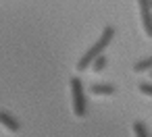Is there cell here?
I'll use <instances>...</instances> for the list:
<instances>
[{
    "mask_svg": "<svg viewBox=\"0 0 152 137\" xmlns=\"http://www.w3.org/2000/svg\"><path fill=\"white\" fill-rule=\"evenodd\" d=\"M137 9H140L144 33L148 38H152V7H150V0H137Z\"/></svg>",
    "mask_w": 152,
    "mask_h": 137,
    "instance_id": "obj_3",
    "label": "cell"
},
{
    "mask_svg": "<svg viewBox=\"0 0 152 137\" xmlns=\"http://www.w3.org/2000/svg\"><path fill=\"white\" fill-rule=\"evenodd\" d=\"M113 38H115V29L113 27H104L102 29V33H100V38H98V42L79 58V62H77V71H86V69H90L92 65H94V60L96 58H100L102 56V52H104V48L113 42Z\"/></svg>",
    "mask_w": 152,
    "mask_h": 137,
    "instance_id": "obj_1",
    "label": "cell"
},
{
    "mask_svg": "<svg viewBox=\"0 0 152 137\" xmlns=\"http://www.w3.org/2000/svg\"><path fill=\"white\" fill-rule=\"evenodd\" d=\"M131 131H133V137H150V133H148V129L142 120H135L131 125Z\"/></svg>",
    "mask_w": 152,
    "mask_h": 137,
    "instance_id": "obj_6",
    "label": "cell"
},
{
    "mask_svg": "<svg viewBox=\"0 0 152 137\" xmlns=\"http://www.w3.org/2000/svg\"><path fill=\"white\" fill-rule=\"evenodd\" d=\"M90 94L92 96H113L115 85H110V83H94V85H90Z\"/></svg>",
    "mask_w": 152,
    "mask_h": 137,
    "instance_id": "obj_4",
    "label": "cell"
},
{
    "mask_svg": "<svg viewBox=\"0 0 152 137\" xmlns=\"http://www.w3.org/2000/svg\"><path fill=\"white\" fill-rule=\"evenodd\" d=\"M148 69H152V56H148V58H144V60L133 65V73H144Z\"/></svg>",
    "mask_w": 152,
    "mask_h": 137,
    "instance_id": "obj_7",
    "label": "cell"
},
{
    "mask_svg": "<svg viewBox=\"0 0 152 137\" xmlns=\"http://www.w3.org/2000/svg\"><path fill=\"white\" fill-rule=\"evenodd\" d=\"M150 7H152V0H150Z\"/></svg>",
    "mask_w": 152,
    "mask_h": 137,
    "instance_id": "obj_10",
    "label": "cell"
},
{
    "mask_svg": "<svg viewBox=\"0 0 152 137\" xmlns=\"http://www.w3.org/2000/svg\"><path fill=\"white\" fill-rule=\"evenodd\" d=\"M104 67H106V56L102 54L100 58H96V60H94V65H92V71H94V73H100V71H104Z\"/></svg>",
    "mask_w": 152,
    "mask_h": 137,
    "instance_id": "obj_8",
    "label": "cell"
},
{
    "mask_svg": "<svg viewBox=\"0 0 152 137\" xmlns=\"http://www.w3.org/2000/svg\"><path fill=\"white\" fill-rule=\"evenodd\" d=\"M69 89H71V106H73V114L77 118H83L88 112V102H86V94H83V83L73 77L69 81Z\"/></svg>",
    "mask_w": 152,
    "mask_h": 137,
    "instance_id": "obj_2",
    "label": "cell"
},
{
    "mask_svg": "<svg viewBox=\"0 0 152 137\" xmlns=\"http://www.w3.org/2000/svg\"><path fill=\"white\" fill-rule=\"evenodd\" d=\"M0 123L4 125V129H9V131H13V133H17L19 129H21V125H19V120L17 118H13L9 112H0Z\"/></svg>",
    "mask_w": 152,
    "mask_h": 137,
    "instance_id": "obj_5",
    "label": "cell"
},
{
    "mask_svg": "<svg viewBox=\"0 0 152 137\" xmlns=\"http://www.w3.org/2000/svg\"><path fill=\"white\" fill-rule=\"evenodd\" d=\"M150 77H152V73H150Z\"/></svg>",
    "mask_w": 152,
    "mask_h": 137,
    "instance_id": "obj_11",
    "label": "cell"
},
{
    "mask_svg": "<svg viewBox=\"0 0 152 137\" xmlns=\"http://www.w3.org/2000/svg\"><path fill=\"white\" fill-rule=\"evenodd\" d=\"M137 89H140V94H142V96H148V98H152V83H148V81H142V83L137 85Z\"/></svg>",
    "mask_w": 152,
    "mask_h": 137,
    "instance_id": "obj_9",
    "label": "cell"
}]
</instances>
